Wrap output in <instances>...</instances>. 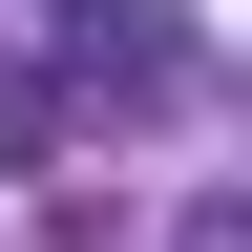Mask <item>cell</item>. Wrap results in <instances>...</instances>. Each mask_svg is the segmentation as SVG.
Returning <instances> with one entry per match:
<instances>
[{"label":"cell","mask_w":252,"mask_h":252,"mask_svg":"<svg viewBox=\"0 0 252 252\" xmlns=\"http://www.w3.org/2000/svg\"><path fill=\"white\" fill-rule=\"evenodd\" d=\"M63 147V63H0V168H42Z\"/></svg>","instance_id":"2"},{"label":"cell","mask_w":252,"mask_h":252,"mask_svg":"<svg viewBox=\"0 0 252 252\" xmlns=\"http://www.w3.org/2000/svg\"><path fill=\"white\" fill-rule=\"evenodd\" d=\"M168 252H252V189H210V210H189V231H168Z\"/></svg>","instance_id":"3"},{"label":"cell","mask_w":252,"mask_h":252,"mask_svg":"<svg viewBox=\"0 0 252 252\" xmlns=\"http://www.w3.org/2000/svg\"><path fill=\"white\" fill-rule=\"evenodd\" d=\"M63 84L168 105V84H189V21H168V0H63Z\"/></svg>","instance_id":"1"}]
</instances>
